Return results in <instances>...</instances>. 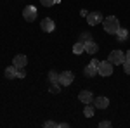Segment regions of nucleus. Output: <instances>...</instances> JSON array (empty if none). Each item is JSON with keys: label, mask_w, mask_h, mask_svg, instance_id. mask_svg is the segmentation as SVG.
Segmentation results:
<instances>
[{"label": "nucleus", "mask_w": 130, "mask_h": 128, "mask_svg": "<svg viewBox=\"0 0 130 128\" xmlns=\"http://www.w3.org/2000/svg\"><path fill=\"white\" fill-rule=\"evenodd\" d=\"M123 71H125V75H128L130 76V61H123Z\"/></svg>", "instance_id": "obj_21"}, {"label": "nucleus", "mask_w": 130, "mask_h": 128, "mask_svg": "<svg viewBox=\"0 0 130 128\" xmlns=\"http://www.w3.org/2000/svg\"><path fill=\"white\" fill-rule=\"evenodd\" d=\"M61 83H50V87H49V92L50 94H59L61 92Z\"/></svg>", "instance_id": "obj_19"}, {"label": "nucleus", "mask_w": 130, "mask_h": 128, "mask_svg": "<svg viewBox=\"0 0 130 128\" xmlns=\"http://www.w3.org/2000/svg\"><path fill=\"white\" fill-rule=\"evenodd\" d=\"M24 76H26V71H24V68L18 69V78H24Z\"/></svg>", "instance_id": "obj_23"}, {"label": "nucleus", "mask_w": 130, "mask_h": 128, "mask_svg": "<svg viewBox=\"0 0 130 128\" xmlns=\"http://www.w3.org/2000/svg\"><path fill=\"white\" fill-rule=\"evenodd\" d=\"M45 126H47V128H56V126H59V123H54V121H45Z\"/></svg>", "instance_id": "obj_22"}, {"label": "nucleus", "mask_w": 130, "mask_h": 128, "mask_svg": "<svg viewBox=\"0 0 130 128\" xmlns=\"http://www.w3.org/2000/svg\"><path fill=\"white\" fill-rule=\"evenodd\" d=\"M125 59L130 61V50H127V52H125Z\"/></svg>", "instance_id": "obj_25"}, {"label": "nucleus", "mask_w": 130, "mask_h": 128, "mask_svg": "<svg viewBox=\"0 0 130 128\" xmlns=\"http://www.w3.org/2000/svg\"><path fill=\"white\" fill-rule=\"evenodd\" d=\"M73 80H75V75L71 71H62L59 75V83L62 87H70L71 83H73Z\"/></svg>", "instance_id": "obj_6"}, {"label": "nucleus", "mask_w": 130, "mask_h": 128, "mask_svg": "<svg viewBox=\"0 0 130 128\" xmlns=\"http://www.w3.org/2000/svg\"><path fill=\"white\" fill-rule=\"evenodd\" d=\"M40 28L45 33H50V31H54V28H56V24H54V21L50 19V17H45V19H42L40 23Z\"/></svg>", "instance_id": "obj_11"}, {"label": "nucleus", "mask_w": 130, "mask_h": 128, "mask_svg": "<svg viewBox=\"0 0 130 128\" xmlns=\"http://www.w3.org/2000/svg\"><path fill=\"white\" fill-rule=\"evenodd\" d=\"M4 75H5V78H7V80H14V78H18V68H16V66L12 64V66H9V68H5Z\"/></svg>", "instance_id": "obj_12"}, {"label": "nucleus", "mask_w": 130, "mask_h": 128, "mask_svg": "<svg viewBox=\"0 0 130 128\" xmlns=\"http://www.w3.org/2000/svg\"><path fill=\"white\" fill-rule=\"evenodd\" d=\"M108 61H109L111 64L115 66H118V64H123V61H125V52H121V50H113L109 52V56H108Z\"/></svg>", "instance_id": "obj_3"}, {"label": "nucleus", "mask_w": 130, "mask_h": 128, "mask_svg": "<svg viewBox=\"0 0 130 128\" xmlns=\"http://www.w3.org/2000/svg\"><path fill=\"white\" fill-rule=\"evenodd\" d=\"M99 126H101V128H109V126H111V123H109V121H101Z\"/></svg>", "instance_id": "obj_24"}, {"label": "nucleus", "mask_w": 130, "mask_h": 128, "mask_svg": "<svg viewBox=\"0 0 130 128\" xmlns=\"http://www.w3.org/2000/svg\"><path fill=\"white\" fill-rule=\"evenodd\" d=\"M87 23H89L90 26H97V24H101L102 23V14L101 12H89L87 14Z\"/></svg>", "instance_id": "obj_7"}, {"label": "nucleus", "mask_w": 130, "mask_h": 128, "mask_svg": "<svg viewBox=\"0 0 130 128\" xmlns=\"http://www.w3.org/2000/svg\"><path fill=\"white\" fill-rule=\"evenodd\" d=\"M40 4L43 7H52L54 4H57V0H40Z\"/></svg>", "instance_id": "obj_20"}, {"label": "nucleus", "mask_w": 130, "mask_h": 128, "mask_svg": "<svg viewBox=\"0 0 130 128\" xmlns=\"http://www.w3.org/2000/svg\"><path fill=\"white\" fill-rule=\"evenodd\" d=\"M83 45H85V52H87V54H95V52L99 50V45H97L94 40H90V42H85Z\"/></svg>", "instance_id": "obj_13"}, {"label": "nucleus", "mask_w": 130, "mask_h": 128, "mask_svg": "<svg viewBox=\"0 0 130 128\" xmlns=\"http://www.w3.org/2000/svg\"><path fill=\"white\" fill-rule=\"evenodd\" d=\"M85 52V45L82 43V42H76L75 45H73V54H76V56H80Z\"/></svg>", "instance_id": "obj_15"}, {"label": "nucleus", "mask_w": 130, "mask_h": 128, "mask_svg": "<svg viewBox=\"0 0 130 128\" xmlns=\"http://www.w3.org/2000/svg\"><path fill=\"white\" fill-rule=\"evenodd\" d=\"M78 100L83 102V104H92L94 102V94L90 90H82L80 94H78Z\"/></svg>", "instance_id": "obj_8"}, {"label": "nucleus", "mask_w": 130, "mask_h": 128, "mask_svg": "<svg viewBox=\"0 0 130 128\" xmlns=\"http://www.w3.org/2000/svg\"><path fill=\"white\" fill-rule=\"evenodd\" d=\"M116 38L120 40V42H125V40L128 38V31L125 30V28H121V26H120V30L116 31Z\"/></svg>", "instance_id": "obj_14"}, {"label": "nucleus", "mask_w": 130, "mask_h": 128, "mask_svg": "<svg viewBox=\"0 0 130 128\" xmlns=\"http://www.w3.org/2000/svg\"><path fill=\"white\" fill-rule=\"evenodd\" d=\"M97 75H101V76H111L113 75V64L109 61H101L99 68H97Z\"/></svg>", "instance_id": "obj_4"}, {"label": "nucleus", "mask_w": 130, "mask_h": 128, "mask_svg": "<svg viewBox=\"0 0 130 128\" xmlns=\"http://www.w3.org/2000/svg\"><path fill=\"white\" fill-rule=\"evenodd\" d=\"M59 75H61V73H57V71L52 69V71L49 73V81H50V83H59Z\"/></svg>", "instance_id": "obj_17"}, {"label": "nucleus", "mask_w": 130, "mask_h": 128, "mask_svg": "<svg viewBox=\"0 0 130 128\" xmlns=\"http://www.w3.org/2000/svg\"><path fill=\"white\" fill-rule=\"evenodd\" d=\"M12 64L16 66L18 69L24 68L26 64H28V57L24 56V54H18V56H14V59H12Z\"/></svg>", "instance_id": "obj_9"}, {"label": "nucleus", "mask_w": 130, "mask_h": 128, "mask_svg": "<svg viewBox=\"0 0 130 128\" xmlns=\"http://www.w3.org/2000/svg\"><path fill=\"white\" fill-rule=\"evenodd\" d=\"M90 40H92V33H89V31H83V33H80V40H78V42L85 43V42H90Z\"/></svg>", "instance_id": "obj_18"}, {"label": "nucleus", "mask_w": 130, "mask_h": 128, "mask_svg": "<svg viewBox=\"0 0 130 128\" xmlns=\"http://www.w3.org/2000/svg\"><path fill=\"white\" fill-rule=\"evenodd\" d=\"M23 19L28 21V23H33V21L37 19V9L33 5H26L23 9Z\"/></svg>", "instance_id": "obj_5"}, {"label": "nucleus", "mask_w": 130, "mask_h": 128, "mask_svg": "<svg viewBox=\"0 0 130 128\" xmlns=\"http://www.w3.org/2000/svg\"><path fill=\"white\" fill-rule=\"evenodd\" d=\"M102 28L109 35H116V31L120 30V21L116 19L115 16H108V17L102 19Z\"/></svg>", "instance_id": "obj_1"}, {"label": "nucleus", "mask_w": 130, "mask_h": 128, "mask_svg": "<svg viewBox=\"0 0 130 128\" xmlns=\"http://www.w3.org/2000/svg\"><path fill=\"white\" fill-rule=\"evenodd\" d=\"M94 104H85V109H83V114L87 116V118H92L94 116Z\"/></svg>", "instance_id": "obj_16"}, {"label": "nucleus", "mask_w": 130, "mask_h": 128, "mask_svg": "<svg viewBox=\"0 0 130 128\" xmlns=\"http://www.w3.org/2000/svg\"><path fill=\"white\" fill-rule=\"evenodd\" d=\"M99 62H101L99 59H92L89 64L83 68V75H85V76H89V78L95 76V75H97V68H99Z\"/></svg>", "instance_id": "obj_2"}, {"label": "nucleus", "mask_w": 130, "mask_h": 128, "mask_svg": "<svg viewBox=\"0 0 130 128\" xmlns=\"http://www.w3.org/2000/svg\"><path fill=\"white\" fill-rule=\"evenodd\" d=\"M92 104H94V107H97V109H106L109 106V99L102 97V95L101 97H94V102Z\"/></svg>", "instance_id": "obj_10"}]
</instances>
